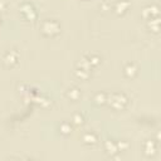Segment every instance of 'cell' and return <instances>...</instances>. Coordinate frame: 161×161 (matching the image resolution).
Wrapping results in <instances>:
<instances>
[{
    "label": "cell",
    "mask_w": 161,
    "mask_h": 161,
    "mask_svg": "<svg viewBox=\"0 0 161 161\" xmlns=\"http://www.w3.org/2000/svg\"><path fill=\"white\" fill-rule=\"evenodd\" d=\"M94 136H96V135H93V134H91V135H89V134H87V135H86V137H85V141H86L87 144H92V145H93V144H96V142H97V138H94V140H93V137H94Z\"/></svg>",
    "instance_id": "2"
},
{
    "label": "cell",
    "mask_w": 161,
    "mask_h": 161,
    "mask_svg": "<svg viewBox=\"0 0 161 161\" xmlns=\"http://www.w3.org/2000/svg\"><path fill=\"white\" fill-rule=\"evenodd\" d=\"M13 54H14V52H8V53H6V55H5V58H4L5 62H9V63H10V66L15 64V63H17V59H18V57L13 58Z\"/></svg>",
    "instance_id": "1"
}]
</instances>
